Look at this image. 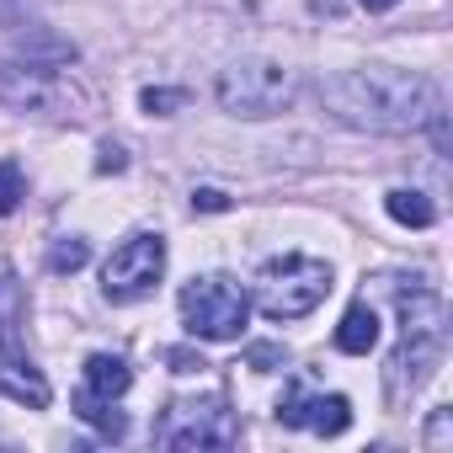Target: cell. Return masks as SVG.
Here are the masks:
<instances>
[{
    "mask_svg": "<svg viewBox=\"0 0 453 453\" xmlns=\"http://www.w3.org/2000/svg\"><path fill=\"white\" fill-rule=\"evenodd\" d=\"M155 442L160 448H235L241 442V421L224 395H197V400H171L165 416L155 421Z\"/></svg>",
    "mask_w": 453,
    "mask_h": 453,
    "instance_id": "5",
    "label": "cell"
},
{
    "mask_svg": "<svg viewBox=\"0 0 453 453\" xmlns=\"http://www.w3.org/2000/svg\"><path fill=\"white\" fill-rule=\"evenodd\" d=\"M128 384H134V373H128L123 357H112V352H91V357H86V384H81L86 395H96V400H123Z\"/></svg>",
    "mask_w": 453,
    "mask_h": 453,
    "instance_id": "12",
    "label": "cell"
},
{
    "mask_svg": "<svg viewBox=\"0 0 453 453\" xmlns=\"http://www.w3.org/2000/svg\"><path fill=\"white\" fill-rule=\"evenodd\" d=\"M278 421L283 426L320 432V437H342L352 426V400L347 395H304V389H288L278 400Z\"/></svg>",
    "mask_w": 453,
    "mask_h": 453,
    "instance_id": "9",
    "label": "cell"
},
{
    "mask_svg": "<svg viewBox=\"0 0 453 453\" xmlns=\"http://www.w3.org/2000/svg\"><path fill=\"white\" fill-rule=\"evenodd\" d=\"M384 208H389V219H395V224H405V230H426V224L437 219L432 197H426V192H416V187H395V192L384 197Z\"/></svg>",
    "mask_w": 453,
    "mask_h": 453,
    "instance_id": "14",
    "label": "cell"
},
{
    "mask_svg": "<svg viewBox=\"0 0 453 453\" xmlns=\"http://www.w3.org/2000/svg\"><path fill=\"white\" fill-rule=\"evenodd\" d=\"M91 262V246L81 241V235H70V241H54L49 246V273H81Z\"/></svg>",
    "mask_w": 453,
    "mask_h": 453,
    "instance_id": "16",
    "label": "cell"
},
{
    "mask_svg": "<svg viewBox=\"0 0 453 453\" xmlns=\"http://www.w3.org/2000/svg\"><path fill=\"white\" fill-rule=\"evenodd\" d=\"M357 6H363V12H395L400 0H357Z\"/></svg>",
    "mask_w": 453,
    "mask_h": 453,
    "instance_id": "24",
    "label": "cell"
},
{
    "mask_svg": "<svg viewBox=\"0 0 453 453\" xmlns=\"http://www.w3.org/2000/svg\"><path fill=\"white\" fill-rule=\"evenodd\" d=\"M22 320H27V294L17 273L0 262V352H22Z\"/></svg>",
    "mask_w": 453,
    "mask_h": 453,
    "instance_id": "11",
    "label": "cell"
},
{
    "mask_svg": "<svg viewBox=\"0 0 453 453\" xmlns=\"http://www.w3.org/2000/svg\"><path fill=\"white\" fill-rule=\"evenodd\" d=\"M219 107L224 112H235V118H273L294 102V75L273 59H241L219 75L213 86Z\"/></svg>",
    "mask_w": 453,
    "mask_h": 453,
    "instance_id": "6",
    "label": "cell"
},
{
    "mask_svg": "<svg viewBox=\"0 0 453 453\" xmlns=\"http://www.w3.org/2000/svg\"><path fill=\"white\" fill-rule=\"evenodd\" d=\"M251 368H262V373H273V368H283V347H251V357H246Z\"/></svg>",
    "mask_w": 453,
    "mask_h": 453,
    "instance_id": "23",
    "label": "cell"
},
{
    "mask_svg": "<svg viewBox=\"0 0 453 453\" xmlns=\"http://www.w3.org/2000/svg\"><path fill=\"white\" fill-rule=\"evenodd\" d=\"M181 102H187V96H181V91H171V86H150V91L139 96V107H144L150 118H171Z\"/></svg>",
    "mask_w": 453,
    "mask_h": 453,
    "instance_id": "18",
    "label": "cell"
},
{
    "mask_svg": "<svg viewBox=\"0 0 453 453\" xmlns=\"http://www.w3.org/2000/svg\"><path fill=\"white\" fill-rule=\"evenodd\" d=\"M0 102L17 112H38V118H70L65 102L75 107L70 75L49 65H0Z\"/></svg>",
    "mask_w": 453,
    "mask_h": 453,
    "instance_id": "8",
    "label": "cell"
},
{
    "mask_svg": "<svg viewBox=\"0 0 453 453\" xmlns=\"http://www.w3.org/2000/svg\"><path fill=\"white\" fill-rule=\"evenodd\" d=\"M320 102L336 123L357 128V134H411L432 118L437 91L395 65H363V70H342L320 86Z\"/></svg>",
    "mask_w": 453,
    "mask_h": 453,
    "instance_id": "1",
    "label": "cell"
},
{
    "mask_svg": "<svg viewBox=\"0 0 453 453\" xmlns=\"http://www.w3.org/2000/svg\"><path fill=\"white\" fill-rule=\"evenodd\" d=\"M246 315H251V294L224 273L192 278L181 288V320L197 342H235L246 331Z\"/></svg>",
    "mask_w": 453,
    "mask_h": 453,
    "instance_id": "4",
    "label": "cell"
},
{
    "mask_svg": "<svg viewBox=\"0 0 453 453\" xmlns=\"http://www.w3.org/2000/svg\"><path fill=\"white\" fill-rule=\"evenodd\" d=\"M0 395H12L17 405H33V411H43V405L54 400L49 379L33 368L27 352H0Z\"/></svg>",
    "mask_w": 453,
    "mask_h": 453,
    "instance_id": "10",
    "label": "cell"
},
{
    "mask_svg": "<svg viewBox=\"0 0 453 453\" xmlns=\"http://www.w3.org/2000/svg\"><path fill=\"white\" fill-rule=\"evenodd\" d=\"M373 342H379V315H373V304H352V310L342 315V326H336V347L352 352V357H363V352H373Z\"/></svg>",
    "mask_w": 453,
    "mask_h": 453,
    "instance_id": "13",
    "label": "cell"
},
{
    "mask_svg": "<svg viewBox=\"0 0 453 453\" xmlns=\"http://www.w3.org/2000/svg\"><path fill=\"white\" fill-rule=\"evenodd\" d=\"M331 294V267L320 257H278L257 273V310L267 320H304Z\"/></svg>",
    "mask_w": 453,
    "mask_h": 453,
    "instance_id": "3",
    "label": "cell"
},
{
    "mask_svg": "<svg viewBox=\"0 0 453 453\" xmlns=\"http://www.w3.org/2000/svg\"><path fill=\"white\" fill-rule=\"evenodd\" d=\"M123 165H128V155H123V144H102V150H96V171H102V176H118Z\"/></svg>",
    "mask_w": 453,
    "mask_h": 453,
    "instance_id": "20",
    "label": "cell"
},
{
    "mask_svg": "<svg viewBox=\"0 0 453 453\" xmlns=\"http://www.w3.org/2000/svg\"><path fill=\"white\" fill-rule=\"evenodd\" d=\"M165 363H171V373H197V368H208V363H203L197 352H187V347H171Z\"/></svg>",
    "mask_w": 453,
    "mask_h": 453,
    "instance_id": "22",
    "label": "cell"
},
{
    "mask_svg": "<svg viewBox=\"0 0 453 453\" xmlns=\"http://www.w3.org/2000/svg\"><path fill=\"white\" fill-rule=\"evenodd\" d=\"M22 197H27V176H22V165H17V160H0V219L17 213Z\"/></svg>",
    "mask_w": 453,
    "mask_h": 453,
    "instance_id": "17",
    "label": "cell"
},
{
    "mask_svg": "<svg viewBox=\"0 0 453 453\" xmlns=\"http://www.w3.org/2000/svg\"><path fill=\"white\" fill-rule=\"evenodd\" d=\"M448 437H453V411H448V405H437V411H432V421H426V448H432V453H442V448H448Z\"/></svg>",
    "mask_w": 453,
    "mask_h": 453,
    "instance_id": "19",
    "label": "cell"
},
{
    "mask_svg": "<svg viewBox=\"0 0 453 453\" xmlns=\"http://www.w3.org/2000/svg\"><path fill=\"white\" fill-rule=\"evenodd\" d=\"M400 304V347L389 352V368H384V395L389 405H405L426 379L432 368L442 363V347H448V310L432 288H400L395 294Z\"/></svg>",
    "mask_w": 453,
    "mask_h": 453,
    "instance_id": "2",
    "label": "cell"
},
{
    "mask_svg": "<svg viewBox=\"0 0 453 453\" xmlns=\"http://www.w3.org/2000/svg\"><path fill=\"white\" fill-rule=\"evenodd\" d=\"M160 278H165V241L144 230V235H128V241L107 257V267H102V294H107V304H139V299L155 294Z\"/></svg>",
    "mask_w": 453,
    "mask_h": 453,
    "instance_id": "7",
    "label": "cell"
},
{
    "mask_svg": "<svg viewBox=\"0 0 453 453\" xmlns=\"http://www.w3.org/2000/svg\"><path fill=\"white\" fill-rule=\"evenodd\" d=\"M192 208H203V213H224V208H230V197H224L219 187H197V192H192Z\"/></svg>",
    "mask_w": 453,
    "mask_h": 453,
    "instance_id": "21",
    "label": "cell"
},
{
    "mask_svg": "<svg viewBox=\"0 0 453 453\" xmlns=\"http://www.w3.org/2000/svg\"><path fill=\"white\" fill-rule=\"evenodd\" d=\"M75 416H81L86 426H96L102 437H112V442H118V437L128 432V421H123V411H118V400H96V395H86V389L75 395Z\"/></svg>",
    "mask_w": 453,
    "mask_h": 453,
    "instance_id": "15",
    "label": "cell"
}]
</instances>
